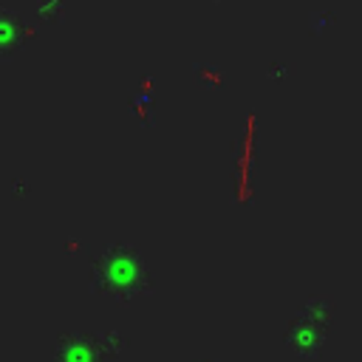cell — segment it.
Returning <instances> with one entry per match:
<instances>
[{
	"label": "cell",
	"instance_id": "obj_5",
	"mask_svg": "<svg viewBox=\"0 0 362 362\" xmlns=\"http://www.w3.org/2000/svg\"><path fill=\"white\" fill-rule=\"evenodd\" d=\"M195 362H218V359H195Z\"/></svg>",
	"mask_w": 362,
	"mask_h": 362
},
{
	"label": "cell",
	"instance_id": "obj_4",
	"mask_svg": "<svg viewBox=\"0 0 362 362\" xmlns=\"http://www.w3.org/2000/svg\"><path fill=\"white\" fill-rule=\"evenodd\" d=\"M17 23H23L20 14H14L11 8H3V11H0V25H3V57H11V51L20 45Z\"/></svg>",
	"mask_w": 362,
	"mask_h": 362
},
{
	"label": "cell",
	"instance_id": "obj_1",
	"mask_svg": "<svg viewBox=\"0 0 362 362\" xmlns=\"http://www.w3.org/2000/svg\"><path fill=\"white\" fill-rule=\"evenodd\" d=\"M90 288L119 303H133L153 291V277L133 243H107L90 260Z\"/></svg>",
	"mask_w": 362,
	"mask_h": 362
},
{
	"label": "cell",
	"instance_id": "obj_3",
	"mask_svg": "<svg viewBox=\"0 0 362 362\" xmlns=\"http://www.w3.org/2000/svg\"><path fill=\"white\" fill-rule=\"evenodd\" d=\"M124 337L119 334H62L54 345V362H110Z\"/></svg>",
	"mask_w": 362,
	"mask_h": 362
},
{
	"label": "cell",
	"instance_id": "obj_2",
	"mask_svg": "<svg viewBox=\"0 0 362 362\" xmlns=\"http://www.w3.org/2000/svg\"><path fill=\"white\" fill-rule=\"evenodd\" d=\"M331 325V303L325 297H314L308 300L300 314L291 320L288 331H286V345L305 359L320 356L322 342H325V331Z\"/></svg>",
	"mask_w": 362,
	"mask_h": 362
}]
</instances>
